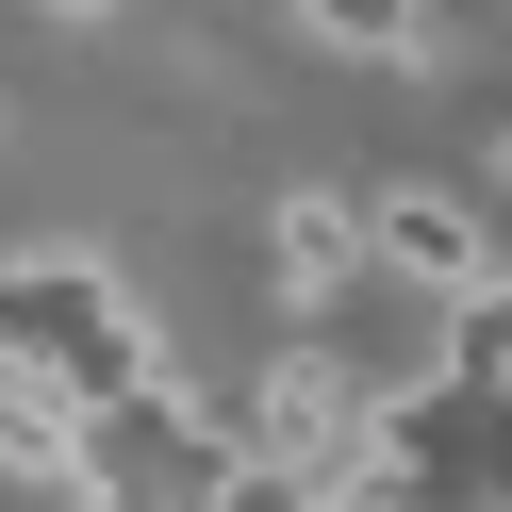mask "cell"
<instances>
[{"label":"cell","mask_w":512,"mask_h":512,"mask_svg":"<svg viewBox=\"0 0 512 512\" xmlns=\"http://www.w3.org/2000/svg\"><path fill=\"white\" fill-rule=\"evenodd\" d=\"M0 380H34L50 413H116V397H166L182 364L100 248H0Z\"/></svg>","instance_id":"1"},{"label":"cell","mask_w":512,"mask_h":512,"mask_svg":"<svg viewBox=\"0 0 512 512\" xmlns=\"http://www.w3.org/2000/svg\"><path fill=\"white\" fill-rule=\"evenodd\" d=\"M364 430H380V380L347 364L331 331H298L265 380H248V413H232V463H248V479H347V463H364Z\"/></svg>","instance_id":"2"},{"label":"cell","mask_w":512,"mask_h":512,"mask_svg":"<svg viewBox=\"0 0 512 512\" xmlns=\"http://www.w3.org/2000/svg\"><path fill=\"white\" fill-rule=\"evenodd\" d=\"M215 496H232V430H215L182 380L83 413V496L67 512H215Z\"/></svg>","instance_id":"3"},{"label":"cell","mask_w":512,"mask_h":512,"mask_svg":"<svg viewBox=\"0 0 512 512\" xmlns=\"http://www.w3.org/2000/svg\"><path fill=\"white\" fill-rule=\"evenodd\" d=\"M364 265L413 281V298H479V281H496V215H479L463 182H380L364 199Z\"/></svg>","instance_id":"4"},{"label":"cell","mask_w":512,"mask_h":512,"mask_svg":"<svg viewBox=\"0 0 512 512\" xmlns=\"http://www.w3.org/2000/svg\"><path fill=\"white\" fill-rule=\"evenodd\" d=\"M265 281H281V314H331L347 281H364V199H331V182H298V199L265 215Z\"/></svg>","instance_id":"5"},{"label":"cell","mask_w":512,"mask_h":512,"mask_svg":"<svg viewBox=\"0 0 512 512\" xmlns=\"http://www.w3.org/2000/svg\"><path fill=\"white\" fill-rule=\"evenodd\" d=\"M0 479L17 496H83V413H50L34 380H0Z\"/></svg>","instance_id":"6"},{"label":"cell","mask_w":512,"mask_h":512,"mask_svg":"<svg viewBox=\"0 0 512 512\" xmlns=\"http://www.w3.org/2000/svg\"><path fill=\"white\" fill-rule=\"evenodd\" d=\"M298 34L347 67H430V0H298Z\"/></svg>","instance_id":"7"},{"label":"cell","mask_w":512,"mask_h":512,"mask_svg":"<svg viewBox=\"0 0 512 512\" xmlns=\"http://www.w3.org/2000/svg\"><path fill=\"white\" fill-rule=\"evenodd\" d=\"M215 512H331V496H314V479H248V463H232V496H215Z\"/></svg>","instance_id":"8"},{"label":"cell","mask_w":512,"mask_h":512,"mask_svg":"<svg viewBox=\"0 0 512 512\" xmlns=\"http://www.w3.org/2000/svg\"><path fill=\"white\" fill-rule=\"evenodd\" d=\"M50 17H116V0H50Z\"/></svg>","instance_id":"9"}]
</instances>
